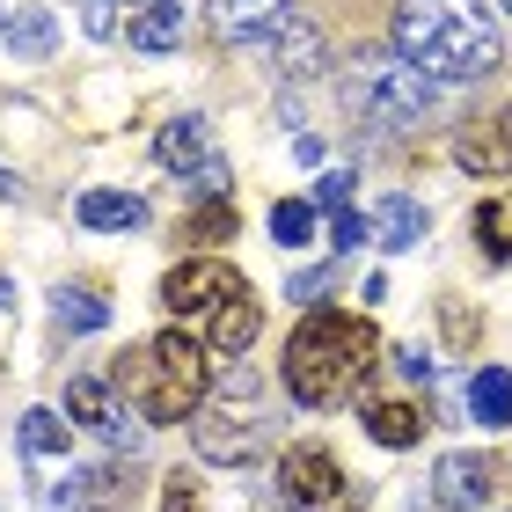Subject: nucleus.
<instances>
[{
  "label": "nucleus",
  "instance_id": "nucleus-8",
  "mask_svg": "<svg viewBox=\"0 0 512 512\" xmlns=\"http://www.w3.org/2000/svg\"><path fill=\"white\" fill-rule=\"evenodd\" d=\"M491 483H498V469H491L483 454H439V469H432V505L476 512L483 498H491Z\"/></svg>",
  "mask_w": 512,
  "mask_h": 512
},
{
  "label": "nucleus",
  "instance_id": "nucleus-7",
  "mask_svg": "<svg viewBox=\"0 0 512 512\" xmlns=\"http://www.w3.org/2000/svg\"><path fill=\"white\" fill-rule=\"evenodd\" d=\"M454 161L469 176H512V110H491V118L454 132Z\"/></svg>",
  "mask_w": 512,
  "mask_h": 512
},
{
  "label": "nucleus",
  "instance_id": "nucleus-23",
  "mask_svg": "<svg viewBox=\"0 0 512 512\" xmlns=\"http://www.w3.org/2000/svg\"><path fill=\"white\" fill-rule=\"evenodd\" d=\"M66 417H74V425H96V432H110V388L103 381H66Z\"/></svg>",
  "mask_w": 512,
  "mask_h": 512
},
{
  "label": "nucleus",
  "instance_id": "nucleus-34",
  "mask_svg": "<svg viewBox=\"0 0 512 512\" xmlns=\"http://www.w3.org/2000/svg\"><path fill=\"white\" fill-rule=\"evenodd\" d=\"M0 198H22V183H15V169H0Z\"/></svg>",
  "mask_w": 512,
  "mask_h": 512
},
{
  "label": "nucleus",
  "instance_id": "nucleus-35",
  "mask_svg": "<svg viewBox=\"0 0 512 512\" xmlns=\"http://www.w3.org/2000/svg\"><path fill=\"white\" fill-rule=\"evenodd\" d=\"M498 8H505V15H512V0H498Z\"/></svg>",
  "mask_w": 512,
  "mask_h": 512
},
{
  "label": "nucleus",
  "instance_id": "nucleus-20",
  "mask_svg": "<svg viewBox=\"0 0 512 512\" xmlns=\"http://www.w3.org/2000/svg\"><path fill=\"white\" fill-rule=\"evenodd\" d=\"M256 330H264V308H256L249 293H242V300H227V308L213 315V352H227V359H235V352H249V344H256Z\"/></svg>",
  "mask_w": 512,
  "mask_h": 512
},
{
  "label": "nucleus",
  "instance_id": "nucleus-29",
  "mask_svg": "<svg viewBox=\"0 0 512 512\" xmlns=\"http://www.w3.org/2000/svg\"><path fill=\"white\" fill-rule=\"evenodd\" d=\"M330 286H337V271H330V264H322V271H293V286H286V300L300 308V300H322Z\"/></svg>",
  "mask_w": 512,
  "mask_h": 512
},
{
  "label": "nucleus",
  "instance_id": "nucleus-28",
  "mask_svg": "<svg viewBox=\"0 0 512 512\" xmlns=\"http://www.w3.org/2000/svg\"><path fill=\"white\" fill-rule=\"evenodd\" d=\"M330 242H337V249H359V242H374V220H359L352 205H344V213H330Z\"/></svg>",
  "mask_w": 512,
  "mask_h": 512
},
{
  "label": "nucleus",
  "instance_id": "nucleus-27",
  "mask_svg": "<svg viewBox=\"0 0 512 512\" xmlns=\"http://www.w3.org/2000/svg\"><path fill=\"white\" fill-rule=\"evenodd\" d=\"M191 198H205V205H227V161L213 154L205 169H191Z\"/></svg>",
  "mask_w": 512,
  "mask_h": 512
},
{
  "label": "nucleus",
  "instance_id": "nucleus-25",
  "mask_svg": "<svg viewBox=\"0 0 512 512\" xmlns=\"http://www.w3.org/2000/svg\"><path fill=\"white\" fill-rule=\"evenodd\" d=\"M183 235L191 242H220V235H235V205H205V213L183 220Z\"/></svg>",
  "mask_w": 512,
  "mask_h": 512
},
{
  "label": "nucleus",
  "instance_id": "nucleus-12",
  "mask_svg": "<svg viewBox=\"0 0 512 512\" xmlns=\"http://www.w3.org/2000/svg\"><path fill=\"white\" fill-rule=\"evenodd\" d=\"M154 161H161V169H183V176L205 169V161H213V125H205V118H169L161 139H154Z\"/></svg>",
  "mask_w": 512,
  "mask_h": 512
},
{
  "label": "nucleus",
  "instance_id": "nucleus-21",
  "mask_svg": "<svg viewBox=\"0 0 512 512\" xmlns=\"http://www.w3.org/2000/svg\"><path fill=\"white\" fill-rule=\"evenodd\" d=\"M52 315H59V330H103V322H110V300L103 293H88V286H59L52 293Z\"/></svg>",
  "mask_w": 512,
  "mask_h": 512
},
{
  "label": "nucleus",
  "instance_id": "nucleus-2",
  "mask_svg": "<svg viewBox=\"0 0 512 512\" xmlns=\"http://www.w3.org/2000/svg\"><path fill=\"white\" fill-rule=\"evenodd\" d=\"M381 366V337H374V322H359V315H337V308H315L308 322L293 330L286 344V388H293V403H308V410H337V403H352V395L366 388V374Z\"/></svg>",
  "mask_w": 512,
  "mask_h": 512
},
{
  "label": "nucleus",
  "instance_id": "nucleus-6",
  "mask_svg": "<svg viewBox=\"0 0 512 512\" xmlns=\"http://www.w3.org/2000/svg\"><path fill=\"white\" fill-rule=\"evenodd\" d=\"M249 278L235 264H220V256H198V264H176L169 278H161V308L169 315H205V308H227V300H242Z\"/></svg>",
  "mask_w": 512,
  "mask_h": 512
},
{
  "label": "nucleus",
  "instance_id": "nucleus-18",
  "mask_svg": "<svg viewBox=\"0 0 512 512\" xmlns=\"http://www.w3.org/2000/svg\"><path fill=\"white\" fill-rule=\"evenodd\" d=\"M469 417H476V425H491V432L512 425V374H505V366L469 374Z\"/></svg>",
  "mask_w": 512,
  "mask_h": 512
},
{
  "label": "nucleus",
  "instance_id": "nucleus-31",
  "mask_svg": "<svg viewBox=\"0 0 512 512\" xmlns=\"http://www.w3.org/2000/svg\"><path fill=\"white\" fill-rule=\"evenodd\" d=\"M395 366H403V381H410V388H425V381H432V352H417V344H410V352H395Z\"/></svg>",
  "mask_w": 512,
  "mask_h": 512
},
{
  "label": "nucleus",
  "instance_id": "nucleus-3",
  "mask_svg": "<svg viewBox=\"0 0 512 512\" xmlns=\"http://www.w3.org/2000/svg\"><path fill=\"white\" fill-rule=\"evenodd\" d=\"M110 381H118V395L139 410V425H183V417H198L205 388H213V359L183 330H161L147 344H132Z\"/></svg>",
  "mask_w": 512,
  "mask_h": 512
},
{
  "label": "nucleus",
  "instance_id": "nucleus-30",
  "mask_svg": "<svg viewBox=\"0 0 512 512\" xmlns=\"http://www.w3.org/2000/svg\"><path fill=\"white\" fill-rule=\"evenodd\" d=\"M315 205H330V213H344V205H352V169H330L315 183Z\"/></svg>",
  "mask_w": 512,
  "mask_h": 512
},
{
  "label": "nucleus",
  "instance_id": "nucleus-1",
  "mask_svg": "<svg viewBox=\"0 0 512 512\" xmlns=\"http://www.w3.org/2000/svg\"><path fill=\"white\" fill-rule=\"evenodd\" d=\"M388 44L432 88L439 81H483V74L505 66V37H498L483 0H395Z\"/></svg>",
  "mask_w": 512,
  "mask_h": 512
},
{
  "label": "nucleus",
  "instance_id": "nucleus-9",
  "mask_svg": "<svg viewBox=\"0 0 512 512\" xmlns=\"http://www.w3.org/2000/svg\"><path fill=\"white\" fill-rule=\"evenodd\" d=\"M191 439H198L205 461H220V469H227V461H249L264 432H256L249 417H235V410H198V417H191Z\"/></svg>",
  "mask_w": 512,
  "mask_h": 512
},
{
  "label": "nucleus",
  "instance_id": "nucleus-10",
  "mask_svg": "<svg viewBox=\"0 0 512 512\" xmlns=\"http://www.w3.org/2000/svg\"><path fill=\"white\" fill-rule=\"evenodd\" d=\"M132 498H139V476L132 469H81L74 476V491H59V505H74V512H132Z\"/></svg>",
  "mask_w": 512,
  "mask_h": 512
},
{
  "label": "nucleus",
  "instance_id": "nucleus-24",
  "mask_svg": "<svg viewBox=\"0 0 512 512\" xmlns=\"http://www.w3.org/2000/svg\"><path fill=\"white\" fill-rule=\"evenodd\" d=\"M271 242H286V249L315 242V205L308 198H278L271 205Z\"/></svg>",
  "mask_w": 512,
  "mask_h": 512
},
{
  "label": "nucleus",
  "instance_id": "nucleus-5",
  "mask_svg": "<svg viewBox=\"0 0 512 512\" xmlns=\"http://www.w3.org/2000/svg\"><path fill=\"white\" fill-rule=\"evenodd\" d=\"M278 498L293 512H337L352 498V483H344V469L322 447H286L278 454Z\"/></svg>",
  "mask_w": 512,
  "mask_h": 512
},
{
  "label": "nucleus",
  "instance_id": "nucleus-14",
  "mask_svg": "<svg viewBox=\"0 0 512 512\" xmlns=\"http://www.w3.org/2000/svg\"><path fill=\"white\" fill-rule=\"evenodd\" d=\"M8 52L15 59H52V44H59V15L52 8H37V0H22V8H8Z\"/></svg>",
  "mask_w": 512,
  "mask_h": 512
},
{
  "label": "nucleus",
  "instance_id": "nucleus-13",
  "mask_svg": "<svg viewBox=\"0 0 512 512\" xmlns=\"http://www.w3.org/2000/svg\"><path fill=\"white\" fill-rule=\"evenodd\" d=\"M81 227H96V235H132L139 220H147V198L139 191H81Z\"/></svg>",
  "mask_w": 512,
  "mask_h": 512
},
{
  "label": "nucleus",
  "instance_id": "nucleus-36",
  "mask_svg": "<svg viewBox=\"0 0 512 512\" xmlns=\"http://www.w3.org/2000/svg\"><path fill=\"white\" fill-rule=\"evenodd\" d=\"M0 30H8V15H0Z\"/></svg>",
  "mask_w": 512,
  "mask_h": 512
},
{
  "label": "nucleus",
  "instance_id": "nucleus-22",
  "mask_svg": "<svg viewBox=\"0 0 512 512\" xmlns=\"http://www.w3.org/2000/svg\"><path fill=\"white\" fill-rule=\"evenodd\" d=\"M15 439H22V454H30V461H52V454H66V417L59 410H22Z\"/></svg>",
  "mask_w": 512,
  "mask_h": 512
},
{
  "label": "nucleus",
  "instance_id": "nucleus-26",
  "mask_svg": "<svg viewBox=\"0 0 512 512\" xmlns=\"http://www.w3.org/2000/svg\"><path fill=\"white\" fill-rule=\"evenodd\" d=\"M161 512H205V483L176 469L169 483H161Z\"/></svg>",
  "mask_w": 512,
  "mask_h": 512
},
{
  "label": "nucleus",
  "instance_id": "nucleus-17",
  "mask_svg": "<svg viewBox=\"0 0 512 512\" xmlns=\"http://www.w3.org/2000/svg\"><path fill=\"white\" fill-rule=\"evenodd\" d=\"M125 44H132V52H176V44H183V8L147 0V8L125 22Z\"/></svg>",
  "mask_w": 512,
  "mask_h": 512
},
{
  "label": "nucleus",
  "instance_id": "nucleus-33",
  "mask_svg": "<svg viewBox=\"0 0 512 512\" xmlns=\"http://www.w3.org/2000/svg\"><path fill=\"white\" fill-rule=\"evenodd\" d=\"M0 315H15V278H0Z\"/></svg>",
  "mask_w": 512,
  "mask_h": 512
},
{
  "label": "nucleus",
  "instance_id": "nucleus-16",
  "mask_svg": "<svg viewBox=\"0 0 512 512\" xmlns=\"http://www.w3.org/2000/svg\"><path fill=\"white\" fill-rule=\"evenodd\" d=\"M271 59H278V74H322V30L286 15L271 30Z\"/></svg>",
  "mask_w": 512,
  "mask_h": 512
},
{
  "label": "nucleus",
  "instance_id": "nucleus-19",
  "mask_svg": "<svg viewBox=\"0 0 512 512\" xmlns=\"http://www.w3.org/2000/svg\"><path fill=\"white\" fill-rule=\"evenodd\" d=\"M432 417L425 410H410V403H366V432L381 439V447H417L425 439Z\"/></svg>",
  "mask_w": 512,
  "mask_h": 512
},
{
  "label": "nucleus",
  "instance_id": "nucleus-11",
  "mask_svg": "<svg viewBox=\"0 0 512 512\" xmlns=\"http://www.w3.org/2000/svg\"><path fill=\"white\" fill-rule=\"evenodd\" d=\"M286 15H293V0H213V30H220V37H235V44L271 37Z\"/></svg>",
  "mask_w": 512,
  "mask_h": 512
},
{
  "label": "nucleus",
  "instance_id": "nucleus-4",
  "mask_svg": "<svg viewBox=\"0 0 512 512\" xmlns=\"http://www.w3.org/2000/svg\"><path fill=\"white\" fill-rule=\"evenodd\" d=\"M352 103L374 125H417V110L432 103V81L417 74V66H403L395 52H366L352 66Z\"/></svg>",
  "mask_w": 512,
  "mask_h": 512
},
{
  "label": "nucleus",
  "instance_id": "nucleus-32",
  "mask_svg": "<svg viewBox=\"0 0 512 512\" xmlns=\"http://www.w3.org/2000/svg\"><path fill=\"white\" fill-rule=\"evenodd\" d=\"M81 22H88V37H110V30H118V15H110V0H81Z\"/></svg>",
  "mask_w": 512,
  "mask_h": 512
},
{
  "label": "nucleus",
  "instance_id": "nucleus-15",
  "mask_svg": "<svg viewBox=\"0 0 512 512\" xmlns=\"http://www.w3.org/2000/svg\"><path fill=\"white\" fill-rule=\"evenodd\" d=\"M425 235H432V213H425L417 198H388L381 213H374V242H381V249H395V256L417 249Z\"/></svg>",
  "mask_w": 512,
  "mask_h": 512
}]
</instances>
